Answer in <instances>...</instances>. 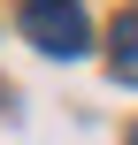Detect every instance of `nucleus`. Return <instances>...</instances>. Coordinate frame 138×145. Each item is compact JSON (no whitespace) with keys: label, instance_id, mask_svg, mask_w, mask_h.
<instances>
[{"label":"nucleus","instance_id":"obj_1","mask_svg":"<svg viewBox=\"0 0 138 145\" xmlns=\"http://www.w3.org/2000/svg\"><path fill=\"white\" fill-rule=\"evenodd\" d=\"M23 38L38 46V54H85V38H92V23H85V8L77 0H31L23 8Z\"/></svg>","mask_w":138,"mask_h":145},{"label":"nucleus","instance_id":"obj_2","mask_svg":"<svg viewBox=\"0 0 138 145\" xmlns=\"http://www.w3.org/2000/svg\"><path fill=\"white\" fill-rule=\"evenodd\" d=\"M108 69L138 84V15H115V31H108Z\"/></svg>","mask_w":138,"mask_h":145},{"label":"nucleus","instance_id":"obj_3","mask_svg":"<svg viewBox=\"0 0 138 145\" xmlns=\"http://www.w3.org/2000/svg\"><path fill=\"white\" fill-rule=\"evenodd\" d=\"M131 145H138V130H131Z\"/></svg>","mask_w":138,"mask_h":145}]
</instances>
